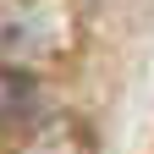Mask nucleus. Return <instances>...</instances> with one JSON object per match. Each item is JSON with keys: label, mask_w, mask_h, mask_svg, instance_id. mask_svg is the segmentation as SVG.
<instances>
[{"label": "nucleus", "mask_w": 154, "mask_h": 154, "mask_svg": "<svg viewBox=\"0 0 154 154\" xmlns=\"http://www.w3.org/2000/svg\"><path fill=\"white\" fill-rule=\"evenodd\" d=\"M50 44V0H22L0 22V50L6 55H38Z\"/></svg>", "instance_id": "nucleus-1"}, {"label": "nucleus", "mask_w": 154, "mask_h": 154, "mask_svg": "<svg viewBox=\"0 0 154 154\" xmlns=\"http://www.w3.org/2000/svg\"><path fill=\"white\" fill-rule=\"evenodd\" d=\"M38 116V83L22 66H6L0 61V132H17Z\"/></svg>", "instance_id": "nucleus-2"}, {"label": "nucleus", "mask_w": 154, "mask_h": 154, "mask_svg": "<svg viewBox=\"0 0 154 154\" xmlns=\"http://www.w3.org/2000/svg\"><path fill=\"white\" fill-rule=\"evenodd\" d=\"M17 154H88V138H83L72 121H44Z\"/></svg>", "instance_id": "nucleus-3"}]
</instances>
